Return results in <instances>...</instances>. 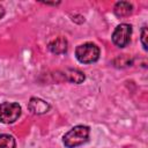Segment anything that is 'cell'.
Segmentation results:
<instances>
[{
	"label": "cell",
	"instance_id": "obj_1",
	"mask_svg": "<svg viewBox=\"0 0 148 148\" xmlns=\"http://www.w3.org/2000/svg\"><path fill=\"white\" fill-rule=\"evenodd\" d=\"M90 130L88 126L77 125L69 130L62 138V142L67 148H75L77 146L83 145L89 139Z\"/></svg>",
	"mask_w": 148,
	"mask_h": 148
},
{
	"label": "cell",
	"instance_id": "obj_2",
	"mask_svg": "<svg viewBox=\"0 0 148 148\" xmlns=\"http://www.w3.org/2000/svg\"><path fill=\"white\" fill-rule=\"evenodd\" d=\"M75 57L82 64H91L98 60L99 49L94 43H84L75 49Z\"/></svg>",
	"mask_w": 148,
	"mask_h": 148
},
{
	"label": "cell",
	"instance_id": "obj_3",
	"mask_svg": "<svg viewBox=\"0 0 148 148\" xmlns=\"http://www.w3.org/2000/svg\"><path fill=\"white\" fill-rule=\"evenodd\" d=\"M21 116V106L18 103L3 102L0 105V120L3 124H12Z\"/></svg>",
	"mask_w": 148,
	"mask_h": 148
},
{
	"label": "cell",
	"instance_id": "obj_4",
	"mask_svg": "<svg viewBox=\"0 0 148 148\" xmlns=\"http://www.w3.org/2000/svg\"><path fill=\"white\" fill-rule=\"evenodd\" d=\"M131 35L132 27L127 23H121L114 29L112 34V42L118 47H125L131 40Z\"/></svg>",
	"mask_w": 148,
	"mask_h": 148
},
{
	"label": "cell",
	"instance_id": "obj_5",
	"mask_svg": "<svg viewBox=\"0 0 148 148\" xmlns=\"http://www.w3.org/2000/svg\"><path fill=\"white\" fill-rule=\"evenodd\" d=\"M28 108L29 110L35 113V114H43V113H46L49 110H50V104L40 98H37V97H32L28 104Z\"/></svg>",
	"mask_w": 148,
	"mask_h": 148
},
{
	"label": "cell",
	"instance_id": "obj_6",
	"mask_svg": "<svg viewBox=\"0 0 148 148\" xmlns=\"http://www.w3.org/2000/svg\"><path fill=\"white\" fill-rule=\"evenodd\" d=\"M67 47H68V43H67V39L65 37H57L54 39H52L50 43H49V49L52 53H56V54H62V53H66L67 51Z\"/></svg>",
	"mask_w": 148,
	"mask_h": 148
},
{
	"label": "cell",
	"instance_id": "obj_7",
	"mask_svg": "<svg viewBox=\"0 0 148 148\" xmlns=\"http://www.w3.org/2000/svg\"><path fill=\"white\" fill-rule=\"evenodd\" d=\"M113 12H114L116 16H118V17H126L132 14L133 6H132V3L127 2V1H119L114 5Z\"/></svg>",
	"mask_w": 148,
	"mask_h": 148
},
{
	"label": "cell",
	"instance_id": "obj_8",
	"mask_svg": "<svg viewBox=\"0 0 148 148\" xmlns=\"http://www.w3.org/2000/svg\"><path fill=\"white\" fill-rule=\"evenodd\" d=\"M64 76L67 81L69 82H73V83H82L86 79L84 74L79 71V69H73V68H69V69H66L64 72Z\"/></svg>",
	"mask_w": 148,
	"mask_h": 148
},
{
	"label": "cell",
	"instance_id": "obj_9",
	"mask_svg": "<svg viewBox=\"0 0 148 148\" xmlns=\"http://www.w3.org/2000/svg\"><path fill=\"white\" fill-rule=\"evenodd\" d=\"M15 139L8 134L0 135V148H15Z\"/></svg>",
	"mask_w": 148,
	"mask_h": 148
},
{
	"label": "cell",
	"instance_id": "obj_10",
	"mask_svg": "<svg viewBox=\"0 0 148 148\" xmlns=\"http://www.w3.org/2000/svg\"><path fill=\"white\" fill-rule=\"evenodd\" d=\"M146 38H147V27H143L141 30V43L145 50H147V43H146Z\"/></svg>",
	"mask_w": 148,
	"mask_h": 148
},
{
	"label": "cell",
	"instance_id": "obj_11",
	"mask_svg": "<svg viewBox=\"0 0 148 148\" xmlns=\"http://www.w3.org/2000/svg\"><path fill=\"white\" fill-rule=\"evenodd\" d=\"M3 15H5V8L0 5V20L3 17Z\"/></svg>",
	"mask_w": 148,
	"mask_h": 148
}]
</instances>
